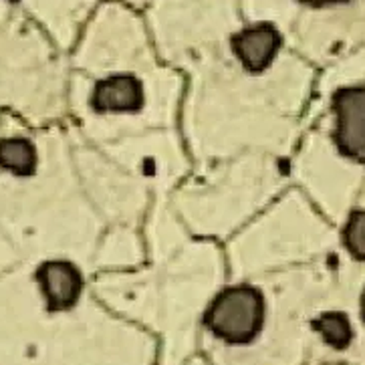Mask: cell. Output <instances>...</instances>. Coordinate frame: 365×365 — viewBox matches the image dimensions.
I'll list each match as a JSON object with an SVG mask.
<instances>
[{
    "label": "cell",
    "mask_w": 365,
    "mask_h": 365,
    "mask_svg": "<svg viewBox=\"0 0 365 365\" xmlns=\"http://www.w3.org/2000/svg\"><path fill=\"white\" fill-rule=\"evenodd\" d=\"M267 303L260 289L252 284H232L216 294L204 323L226 343H250L262 329Z\"/></svg>",
    "instance_id": "1"
},
{
    "label": "cell",
    "mask_w": 365,
    "mask_h": 365,
    "mask_svg": "<svg viewBox=\"0 0 365 365\" xmlns=\"http://www.w3.org/2000/svg\"><path fill=\"white\" fill-rule=\"evenodd\" d=\"M335 143L339 152L365 165V83L333 95Z\"/></svg>",
    "instance_id": "2"
},
{
    "label": "cell",
    "mask_w": 365,
    "mask_h": 365,
    "mask_svg": "<svg viewBox=\"0 0 365 365\" xmlns=\"http://www.w3.org/2000/svg\"><path fill=\"white\" fill-rule=\"evenodd\" d=\"M236 59L248 73H262L271 67L283 45V36L272 23H255L232 36Z\"/></svg>",
    "instance_id": "3"
},
{
    "label": "cell",
    "mask_w": 365,
    "mask_h": 365,
    "mask_svg": "<svg viewBox=\"0 0 365 365\" xmlns=\"http://www.w3.org/2000/svg\"><path fill=\"white\" fill-rule=\"evenodd\" d=\"M36 283L48 311H67L77 305L83 289L81 271L69 260H47L36 269Z\"/></svg>",
    "instance_id": "4"
},
{
    "label": "cell",
    "mask_w": 365,
    "mask_h": 365,
    "mask_svg": "<svg viewBox=\"0 0 365 365\" xmlns=\"http://www.w3.org/2000/svg\"><path fill=\"white\" fill-rule=\"evenodd\" d=\"M89 103L97 113H138L145 103L143 85L130 73L99 79L93 85Z\"/></svg>",
    "instance_id": "5"
},
{
    "label": "cell",
    "mask_w": 365,
    "mask_h": 365,
    "mask_svg": "<svg viewBox=\"0 0 365 365\" xmlns=\"http://www.w3.org/2000/svg\"><path fill=\"white\" fill-rule=\"evenodd\" d=\"M38 153L35 143L26 138H6L0 140V168L12 176L29 178L36 172Z\"/></svg>",
    "instance_id": "6"
},
{
    "label": "cell",
    "mask_w": 365,
    "mask_h": 365,
    "mask_svg": "<svg viewBox=\"0 0 365 365\" xmlns=\"http://www.w3.org/2000/svg\"><path fill=\"white\" fill-rule=\"evenodd\" d=\"M313 325L323 335V339L335 349H343V347H347L351 343L354 331H351V325H349V319L345 317L343 313H337V311L323 313L313 321Z\"/></svg>",
    "instance_id": "7"
},
{
    "label": "cell",
    "mask_w": 365,
    "mask_h": 365,
    "mask_svg": "<svg viewBox=\"0 0 365 365\" xmlns=\"http://www.w3.org/2000/svg\"><path fill=\"white\" fill-rule=\"evenodd\" d=\"M343 245L357 260H365V210H355L343 230Z\"/></svg>",
    "instance_id": "8"
},
{
    "label": "cell",
    "mask_w": 365,
    "mask_h": 365,
    "mask_svg": "<svg viewBox=\"0 0 365 365\" xmlns=\"http://www.w3.org/2000/svg\"><path fill=\"white\" fill-rule=\"evenodd\" d=\"M305 4L311 6H329V4H343V2H349V0H301Z\"/></svg>",
    "instance_id": "9"
},
{
    "label": "cell",
    "mask_w": 365,
    "mask_h": 365,
    "mask_svg": "<svg viewBox=\"0 0 365 365\" xmlns=\"http://www.w3.org/2000/svg\"><path fill=\"white\" fill-rule=\"evenodd\" d=\"M361 311H364V319H365V293H364V299H361Z\"/></svg>",
    "instance_id": "10"
}]
</instances>
